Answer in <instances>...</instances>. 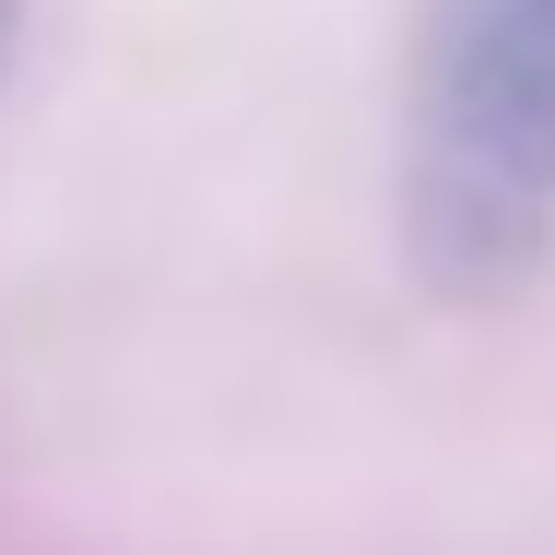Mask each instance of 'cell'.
<instances>
[{"instance_id": "1", "label": "cell", "mask_w": 555, "mask_h": 555, "mask_svg": "<svg viewBox=\"0 0 555 555\" xmlns=\"http://www.w3.org/2000/svg\"><path fill=\"white\" fill-rule=\"evenodd\" d=\"M402 260L438 308H508L555 260V0H414L402 36Z\"/></svg>"}, {"instance_id": "2", "label": "cell", "mask_w": 555, "mask_h": 555, "mask_svg": "<svg viewBox=\"0 0 555 555\" xmlns=\"http://www.w3.org/2000/svg\"><path fill=\"white\" fill-rule=\"evenodd\" d=\"M12 36H24V0H0V72H12Z\"/></svg>"}]
</instances>
